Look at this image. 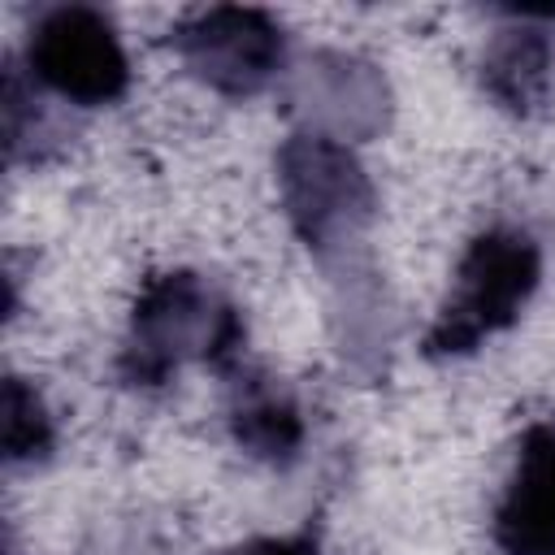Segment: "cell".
I'll return each instance as SVG.
<instances>
[{
	"label": "cell",
	"mask_w": 555,
	"mask_h": 555,
	"mask_svg": "<svg viewBox=\"0 0 555 555\" xmlns=\"http://www.w3.org/2000/svg\"><path fill=\"white\" fill-rule=\"evenodd\" d=\"M186 360H204L225 377L243 360V317L191 269L152 273L130 308L117 373L126 386L160 390Z\"/></svg>",
	"instance_id": "cell-1"
},
{
	"label": "cell",
	"mask_w": 555,
	"mask_h": 555,
	"mask_svg": "<svg viewBox=\"0 0 555 555\" xmlns=\"http://www.w3.org/2000/svg\"><path fill=\"white\" fill-rule=\"evenodd\" d=\"M542 278V251L533 234L516 225H490L481 230L455 269L451 295L442 299L434 325L425 330L421 351L429 360H451L477 351L486 338L507 330Z\"/></svg>",
	"instance_id": "cell-2"
},
{
	"label": "cell",
	"mask_w": 555,
	"mask_h": 555,
	"mask_svg": "<svg viewBox=\"0 0 555 555\" xmlns=\"http://www.w3.org/2000/svg\"><path fill=\"white\" fill-rule=\"evenodd\" d=\"M278 186L295 234L312 256L347 247L377 208L373 182L334 134L304 130L278 147Z\"/></svg>",
	"instance_id": "cell-3"
},
{
	"label": "cell",
	"mask_w": 555,
	"mask_h": 555,
	"mask_svg": "<svg viewBox=\"0 0 555 555\" xmlns=\"http://www.w3.org/2000/svg\"><path fill=\"white\" fill-rule=\"evenodd\" d=\"M26 69L52 95L100 108L117 104L130 87L126 48L108 22V13L91 4H52L35 17L26 35Z\"/></svg>",
	"instance_id": "cell-4"
},
{
	"label": "cell",
	"mask_w": 555,
	"mask_h": 555,
	"mask_svg": "<svg viewBox=\"0 0 555 555\" xmlns=\"http://www.w3.org/2000/svg\"><path fill=\"white\" fill-rule=\"evenodd\" d=\"M169 43L204 87L230 100L264 91L286 61L282 26L269 13L238 9V4H212L182 17Z\"/></svg>",
	"instance_id": "cell-5"
},
{
	"label": "cell",
	"mask_w": 555,
	"mask_h": 555,
	"mask_svg": "<svg viewBox=\"0 0 555 555\" xmlns=\"http://www.w3.org/2000/svg\"><path fill=\"white\" fill-rule=\"evenodd\" d=\"M490 538L503 555H555V421L525 429Z\"/></svg>",
	"instance_id": "cell-6"
},
{
	"label": "cell",
	"mask_w": 555,
	"mask_h": 555,
	"mask_svg": "<svg viewBox=\"0 0 555 555\" xmlns=\"http://www.w3.org/2000/svg\"><path fill=\"white\" fill-rule=\"evenodd\" d=\"M230 377V434L234 442L264 460V464H295L304 447V416L286 386H278L269 373L247 369L243 360L225 373Z\"/></svg>",
	"instance_id": "cell-7"
},
{
	"label": "cell",
	"mask_w": 555,
	"mask_h": 555,
	"mask_svg": "<svg viewBox=\"0 0 555 555\" xmlns=\"http://www.w3.org/2000/svg\"><path fill=\"white\" fill-rule=\"evenodd\" d=\"M555 43L538 26H507L481 56V82L507 113H533L551 91Z\"/></svg>",
	"instance_id": "cell-8"
},
{
	"label": "cell",
	"mask_w": 555,
	"mask_h": 555,
	"mask_svg": "<svg viewBox=\"0 0 555 555\" xmlns=\"http://www.w3.org/2000/svg\"><path fill=\"white\" fill-rule=\"evenodd\" d=\"M52 447H56V429L43 399L22 377H4V460L35 464L48 460Z\"/></svg>",
	"instance_id": "cell-9"
},
{
	"label": "cell",
	"mask_w": 555,
	"mask_h": 555,
	"mask_svg": "<svg viewBox=\"0 0 555 555\" xmlns=\"http://www.w3.org/2000/svg\"><path fill=\"white\" fill-rule=\"evenodd\" d=\"M225 555H321V538H317V529H299V533H282V538H251Z\"/></svg>",
	"instance_id": "cell-10"
}]
</instances>
